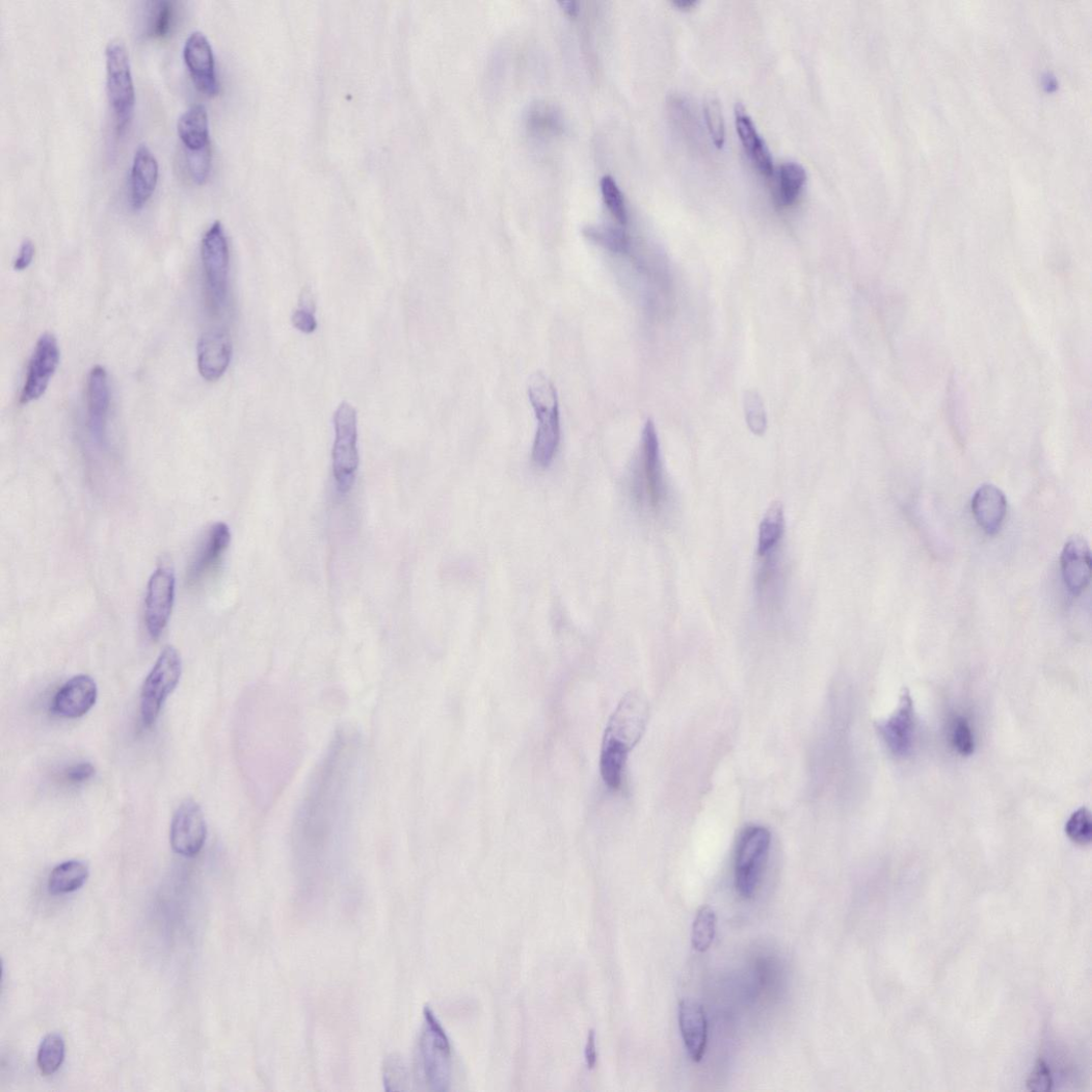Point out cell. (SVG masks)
Listing matches in <instances>:
<instances>
[{
	"mask_svg": "<svg viewBox=\"0 0 1092 1092\" xmlns=\"http://www.w3.org/2000/svg\"><path fill=\"white\" fill-rule=\"evenodd\" d=\"M528 123L531 131L541 136L557 135L563 129L560 112L547 103H537L531 107Z\"/></svg>",
	"mask_w": 1092,
	"mask_h": 1092,
	"instance_id": "obj_32",
	"label": "cell"
},
{
	"mask_svg": "<svg viewBox=\"0 0 1092 1092\" xmlns=\"http://www.w3.org/2000/svg\"><path fill=\"white\" fill-rule=\"evenodd\" d=\"M772 834L770 830L752 826L743 831L738 843L735 861V881L738 894L750 900L756 894L770 859Z\"/></svg>",
	"mask_w": 1092,
	"mask_h": 1092,
	"instance_id": "obj_6",
	"label": "cell"
},
{
	"mask_svg": "<svg viewBox=\"0 0 1092 1092\" xmlns=\"http://www.w3.org/2000/svg\"><path fill=\"white\" fill-rule=\"evenodd\" d=\"M201 260L209 304L219 313L228 302L230 272L228 238L220 221H215L202 238Z\"/></svg>",
	"mask_w": 1092,
	"mask_h": 1092,
	"instance_id": "obj_7",
	"label": "cell"
},
{
	"mask_svg": "<svg viewBox=\"0 0 1092 1092\" xmlns=\"http://www.w3.org/2000/svg\"><path fill=\"white\" fill-rule=\"evenodd\" d=\"M717 917L710 906H702L693 924L692 943L699 953L707 952L713 944L716 934Z\"/></svg>",
	"mask_w": 1092,
	"mask_h": 1092,
	"instance_id": "obj_33",
	"label": "cell"
},
{
	"mask_svg": "<svg viewBox=\"0 0 1092 1092\" xmlns=\"http://www.w3.org/2000/svg\"><path fill=\"white\" fill-rule=\"evenodd\" d=\"M951 740L955 750L962 756L975 753L976 739L973 727L965 717L958 716L952 723Z\"/></svg>",
	"mask_w": 1092,
	"mask_h": 1092,
	"instance_id": "obj_35",
	"label": "cell"
},
{
	"mask_svg": "<svg viewBox=\"0 0 1092 1092\" xmlns=\"http://www.w3.org/2000/svg\"><path fill=\"white\" fill-rule=\"evenodd\" d=\"M293 325L300 332L311 335L317 329V320L310 309L302 307L294 313Z\"/></svg>",
	"mask_w": 1092,
	"mask_h": 1092,
	"instance_id": "obj_42",
	"label": "cell"
},
{
	"mask_svg": "<svg viewBox=\"0 0 1092 1092\" xmlns=\"http://www.w3.org/2000/svg\"><path fill=\"white\" fill-rule=\"evenodd\" d=\"M1062 574L1068 590L1081 594L1091 580V552L1082 537L1071 538L1065 545L1062 557Z\"/></svg>",
	"mask_w": 1092,
	"mask_h": 1092,
	"instance_id": "obj_22",
	"label": "cell"
},
{
	"mask_svg": "<svg viewBox=\"0 0 1092 1092\" xmlns=\"http://www.w3.org/2000/svg\"><path fill=\"white\" fill-rule=\"evenodd\" d=\"M678 1023L690 1058L695 1063L701 1062L708 1045V1019L703 1006L693 1000H683L678 1007Z\"/></svg>",
	"mask_w": 1092,
	"mask_h": 1092,
	"instance_id": "obj_19",
	"label": "cell"
},
{
	"mask_svg": "<svg viewBox=\"0 0 1092 1092\" xmlns=\"http://www.w3.org/2000/svg\"><path fill=\"white\" fill-rule=\"evenodd\" d=\"M207 835V821L201 806L193 800L182 802L171 822L170 843L174 851L183 857H195L204 848Z\"/></svg>",
	"mask_w": 1092,
	"mask_h": 1092,
	"instance_id": "obj_11",
	"label": "cell"
},
{
	"mask_svg": "<svg viewBox=\"0 0 1092 1092\" xmlns=\"http://www.w3.org/2000/svg\"><path fill=\"white\" fill-rule=\"evenodd\" d=\"M806 183V172L797 163H785L779 167L777 172L775 201L777 207L788 209L793 207L800 196Z\"/></svg>",
	"mask_w": 1092,
	"mask_h": 1092,
	"instance_id": "obj_26",
	"label": "cell"
},
{
	"mask_svg": "<svg viewBox=\"0 0 1092 1092\" xmlns=\"http://www.w3.org/2000/svg\"><path fill=\"white\" fill-rule=\"evenodd\" d=\"M704 117L711 138L717 149H722L725 142V126L722 107L715 98H710L704 104Z\"/></svg>",
	"mask_w": 1092,
	"mask_h": 1092,
	"instance_id": "obj_36",
	"label": "cell"
},
{
	"mask_svg": "<svg viewBox=\"0 0 1092 1092\" xmlns=\"http://www.w3.org/2000/svg\"><path fill=\"white\" fill-rule=\"evenodd\" d=\"M34 257V246L32 241L25 239L19 250V255L15 261L14 267L17 271L26 270L32 263Z\"/></svg>",
	"mask_w": 1092,
	"mask_h": 1092,
	"instance_id": "obj_43",
	"label": "cell"
},
{
	"mask_svg": "<svg viewBox=\"0 0 1092 1092\" xmlns=\"http://www.w3.org/2000/svg\"><path fill=\"white\" fill-rule=\"evenodd\" d=\"M64 1058L63 1038L58 1034H50L39 1044L36 1058L37 1067L44 1075H53L62 1066Z\"/></svg>",
	"mask_w": 1092,
	"mask_h": 1092,
	"instance_id": "obj_31",
	"label": "cell"
},
{
	"mask_svg": "<svg viewBox=\"0 0 1092 1092\" xmlns=\"http://www.w3.org/2000/svg\"><path fill=\"white\" fill-rule=\"evenodd\" d=\"M915 729L914 703L910 692L904 689L897 711L877 722L876 730L889 753L905 758L913 751Z\"/></svg>",
	"mask_w": 1092,
	"mask_h": 1092,
	"instance_id": "obj_12",
	"label": "cell"
},
{
	"mask_svg": "<svg viewBox=\"0 0 1092 1092\" xmlns=\"http://www.w3.org/2000/svg\"><path fill=\"white\" fill-rule=\"evenodd\" d=\"M178 18V4L172 0H154L149 3L145 33L154 38H163L172 32Z\"/></svg>",
	"mask_w": 1092,
	"mask_h": 1092,
	"instance_id": "obj_29",
	"label": "cell"
},
{
	"mask_svg": "<svg viewBox=\"0 0 1092 1092\" xmlns=\"http://www.w3.org/2000/svg\"><path fill=\"white\" fill-rule=\"evenodd\" d=\"M385 1086L388 1090H400L399 1085L407 1082L406 1069L397 1060H391L385 1066Z\"/></svg>",
	"mask_w": 1092,
	"mask_h": 1092,
	"instance_id": "obj_40",
	"label": "cell"
},
{
	"mask_svg": "<svg viewBox=\"0 0 1092 1092\" xmlns=\"http://www.w3.org/2000/svg\"><path fill=\"white\" fill-rule=\"evenodd\" d=\"M586 1060H587L588 1067L590 1069H592L595 1066V1063H596V1046H595V1034H594V1032H590V1034L588 1035V1040H587V1045H586Z\"/></svg>",
	"mask_w": 1092,
	"mask_h": 1092,
	"instance_id": "obj_44",
	"label": "cell"
},
{
	"mask_svg": "<svg viewBox=\"0 0 1092 1092\" xmlns=\"http://www.w3.org/2000/svg\"><path fill=\"white\" fill-rule=\"evenodd\" d=\"M736 124L740 140L756 170L764 177L774 176L773 157L760 136L752 118L743 105L736 108Z\"/></svg>",
	"mask_w": 1092,
	"mask_h": 1092,
	"instance_id": "obj_23",
	"label": "cell"
},
{
	"mask_svg": "<svg viewBox=\"0 0 1092 1092\" xmlns=\"http://www.w3.org/2000/svg\"><path fill=\"white\" fill-rule=\"evenodd\" d=\"M190 176L196 184H205L212 169V145L196 151H186Z\"/></svg>",
	"mask_w": 1092,
	"mask_h": 1092,
	"instance_id": "obj_38",
	"label": "cell"
},
{
	"mask_svg": "<svg viewBox=\"0 0 1092 1092\" xmlns=\"http://www.w3.org/2000/svg\"><path fill=\"white\" fill-rule=\"evenodd\" d=\"M181 675V656L174 646H167L142 685L140 713L145 726L150 727L156 722L161 709L177 689Z\"/></svg>",
	"mask_w": 1092,
	"mask_h": 1092,
	"instance_id": "obj_8",
	"label": "cell"
},
{
	"mask_svg": "<svg viewBox=\"0 0 1092 1092\" xmlns=\"http://www.w3.org/2000/svg\"><path fill=\"white\" fill-rule=\"evenodd\" d=\"M178 134L186 151H196L211 145L207 107L202 104L190 106L178 121Z\"/></svg>",
	"mask_w": 1092,
	"mask_h": 1092,
	"instance_id": "obj_25",
	"label": "cell"
},
{
	"mask_svg": "<svg viewBox=\"0 0 1092 1092\" xmlns=\"http://www.w3.org/2000/svg\"><path fill=\"white\" fill-rule=\"evenodd\" d=\"M629 488L635 505L644 511L657 513L667 500L660 441L652 421L646 422L643 427L630 471Z\"/></svg>",
	"mask_w": 1092,
	"mask_h": 1092,
	"instance_id": "obj_2",
	"label": "cell"
},
{
	"mask_svg": "<svg viewBox=\"0 0 1092 1092\" xmlns=\"http://www.w3.org/2000/svg\"><path fill=\"white\" fill-rule=\"evenodd\" d=\"M232 359V342L221 330L209 331L197 344V369L208 381L219 380L228 371Z\"/></svg>",
	"mask_w": 1092,
	"mask_h": 1092,
	"instance_id": "obj_17",
	"label": "cell"
},
{
	"mask_svg": "<svg viewBox=\"0 0 1092 1092\" xmlns=\"http://www.w3.org/2000/svg\"><path fill=\"white\" fill-rule=\"evenodd\" d=\"M98 694V685L91 676L76 675L69 680L55 695L52 712L66 719L83 717L96 705Z\"/></svg>",
	"mask_w": 1092,
	"mask_h": 1092,
	"instance_id": "obj_16",
	"label": "cell"
},
{
	"mask_svg": "<svg viewBox=\"0 0 1092 1092\" xmlns=\"http://www.w3.org/2000/svg\"><path fill=\"white\" fill-rule=\"evenodd\" d=\"M88 427L97 443H104L110 407L108 375L104 368L91 370L87 381Z\"/></svg>",
	"mask_w": 1092,
	"mask_h": 1092,
	"instance_id": "obj_21",
	"label": "cell"
},
{
	"mask_svg": "<svg viewBox=\"0 0 1092 1092\" xmlns=\"http://www.w3.org/2000/svg\"><path fill=\"white\" fill-rule=\"evenodd\" d=\"M558 4L561 7V9L565 14H567L569 17H571V18H577L578 17V15L580 12V8H579V4L577 2H575V0H560V2Z\"/></svg>",
	"mask_w": 1092,
	"mask_h": 1092,
	"instance_id": "obj_45",
	"label": "cell"
},
{
	"mask_svg": "<svg viewBox=\"0 0 1092 1092\" xmlns=\"http://www.w3.org/2000/svg\"><path fill=\"white\" fill-rule=\"evenodd\" d=\"M529 396L537 420L532 460L537 468H549L558 452L561 428L558 394L554 383L542 373L529 383Z\"/></svg>",
	"mask_w": 1092,
	"mask_h": 1092,
	"instance_id": "obj_3",
	"label": "cell"
},
{
	"mask_svg": "<svg viewBox=\"0 0 1092 1092\" xmlns=\"http://www.w3.org/2000/svg\"><path fill=\"white\" fill-rule=\"evenodd\" d=\"M1051 1084L1054 1082H1051L1049 1069L1043 1061H1039L1028 1081L1029 1088L1033 1091H1048Z\"/></svg>",
	"mask_w": 1092,
	"mask_h": 1092,
	"instance_id": "obj_41",
	"label": "cell"
},
{
	"mask_svg": "<svg viewBox=\"0 0 1092 1092\" xmlns=\"http://www.w3.org/2000/svg\"><path fill=\"white\" fill-rule=\"evenodd\" d=\"M183 56L195 87L207 96H216L220 87L209 37L199 30L190 32L185 39Z\"/></svg>",
	"mask_w": 1092,
	"mask_h": 1092,
	"instance_id": "obj_14",
	"label": "cell"
},
{
	"mask_svg": "<svg viewBox=\"0 0 1092 1092\" xmlns=\"http://www.w3.org/2000/svg\"><path fill=\"white\" fill-rule=\"evenodd\" d=\"M176 598V577L168 568H159L151 577L145 595L144 618L149 634L159 638L166 630Z\"/></svg>",
	"mask_w": 1092,
	"mask_h": 1092,
	"instance_id": "obj_10",
	"label": "cell"
},
{
	"mask_svg": "<svg viewBox=\"0 0 1092 1092\" xmlns=\"http://www.w3.org/2000/svg\"><path fill=\"white\" fill-rule=\"evenodd\" d=\"M107 94L115 117L117 134L130 126L136 92L129 52L124 43L113 39L106 48Z\"/></svg>",
	"mask_w": 1092,
	"mask_h": 1092,
	"instance_id": "obj_5",
	"label": "cell"
},
{
	"mask_svg": "<svg viewBox=\"0 0 1092 1092\" xmlns=\"http://www.w3.org/2000/svg\"><path fill=\"white\" fill-rule=\"evenodd\" d=\"M417 1067L423 1083L430 1090L449 1089L452 1073V1050L447 1034L429 1008L425 1009L424 1024L418 1046Z\"/></svg>",
	"mask_w": 1092,
	"mask_h": 1092,
	"instance_id": "obj_4",
	"label": "cell"
},
{
	"mask_svg": "<svg viewBox=\"0 0 1092 1092\" xmlns=\"http://www.w3.org/2000/svg\"><path fill=\"white\" fill-rule=\"evenodd\" d=\"M89 877V869L84 862L71 860L57 865L49 878V893L63 896L77 891Z\"/></svg>",
	"mask_w": 1092,
	"mask_h": 1092,
	"instance_id": "obj_28",
	"label": "cell"
},
{
	"mask_svg": "<svg viewBox=\"0 0 1092 1092\" xmlns=\"http://www.w3.org/2000/svg\"><path fill=\"white\" fill-rule=\"evenodd\" d=\"M785 532L784 509L781 503H774L766 511L758 531L756 555H766L780 548Z\"/></svg>",
	"mask_w": 1092,
	"mask_h": 1092,
	"instance_id": "obj_27",
	"label": "cell"
},
{
	"mask_svg": "<svg viewBox=\"0 0 1092 1092\" xmlns=\"http://www.w3.org/2000/svg\"><path fill=\"white\" fill-rule=\"evenodd\" d=\"M648 717V702L638 692H631L621 699L606 725L600 772L609 789H620L629 754L641 740Z\"/></svg>",
	"mask_w": 1092,
	"mask_h": 1092,
	"instance_id": "obj_1",
	"label": "cell"
},
{
	"mask_svg": "<svg viewBox=\"0 0 1092 1092\" xmlns=\"http://www.w3.org/2000/svg\"><path fill=\"white\" fill-rule=\"evenodd\" d=\"M779 550L758 557L754 590L757 608L766 616L778 613L782 605L784 574Z\"/></svg>",
	"mask_w": 1092,
	"mask_h": 1092,
	"instance_id": "obj_15",
	"label": "cell"
},
{
	"mask_svg": "<svg viewBox=\"0 0 1092 1092\" xmlns=\"http://www.w3.org/2000/svg\"><path fill=\"white\" fill-rule=\"evenodd\" d=\"M601 191L605 206L609 209L612 216L621 225H627L628 211L625 201L616 181L610 176L604 177L601 181Z\"/></svg>",
	"mask_w": 1092,
	"mask_h": 1092,
	"instance_id": "obj_34",
	"label": "cell"
},
{
	"mask_svg": "<svg viewBox=\"0 0 1092 1092\" xmlns=\"http://www.w3.org/2000/svg\"><path fill=\"white\" fill-rule=\"evenodd\" d=\"M973 511L981 529L988 535H995L1006 518V497L995 485L984 484L974 497Z\"/></svg>",
	"mask_w": 1092,
	"mask_h": 1092,
	"instance_id": "obj_24",
	"label": "cell"
},
{
	"mask_svg": "<svg viewBox=\"0 0 1092 1092\" xmlns=\"http://www.w3.org/2000/svg\"><path fill=\"white\" fill-rule=\"evenodd\" d=\"M159 176L158 161L147 144H140L134 154L130 177V204L142 209L153 195Z\"/></svg>",
	"mask_w": 1092,
	"mask_h": 1092,
	"instance_id": "obj_20",
	"label": "cell"
},
{
	"mask_svg": "<svg viewBox=\"0 0 1092 1092\" xmlns=\"http://www.w3.org/2000/svg\"><path fill=\"white\" fill-rule=\"evenodd\" d=\"M335 429L334 474L339 491L347 494L352 488L359 461L357 418L350 403L340 404L335 415Z\"/></svg>",
	"mask_w": 1092,
	"mask_h": 1092,
	"instance_id": "obj_9",
	"label": "cell"
},
{
	"mask_svg": "<svg viewBox=\"0 0 1092 1092\" xmlns=\"http://www.w3.org/2000/svg\"><path fill=\"white\" fill-rule=\"evenodd\" d=\"M1065 831L1068 837L1078 845H1088L1091 843L1092 821L1091 815L1086 807L1078 808V810L1070 817L1066 823Z\"/></svg>",
	"mask_w": 1092,
	"mask_h": 1092,
	"instance_id": "obj_37",
	"label": "cell"
},
{
	"mask_svg": "<svg viewBox=\"0 0 1092 1092\" xmlns=\"http://www.w3.org/2000/svg\"><path fill=\"white\" fill-rule=\"evenodd\" d=\"M583 234L594 244L616 255H625L631 249V240L622 229L611 225H588Z\"/></svg>",
	"mask_w": 1092,
	"mask_h": 1092,
	"instance_id": "obj_30",
	"label": "cell"
},
{
	"mask_svg": "<svg viewBox=\"0 0 1092 1092\" xmlns=\"http://www.w3.org/2000/svg\"><path fill=\"white\" fill-rule=\"evenodd\" d=\"M672 5L678 10L690 11L697 7L698 2L697 0H674Z\"/></svg>",
	"mask_w": 1092,
	"mask_h": 1092,
	"instance_id": "obj_46",
	"label": "cell"
},
{
	"mask_svg": "<svg viewBox=\"0 0 1092 1092\" xmlns=\"http://www.w3.org/2000/svg\"><path fill=\"white\" fill-rule=\"evenodd\" d=\"M60 351L54 336L47 334L38 339L29 361L26 380L20 401L27 404L42 398L57 371Z\"/></svg>",
	"mask_w": 1092,
	"mask_h": 1092,
	"instance_id": "obj_13",
	"label": "cell"
},
{
	"mask_svg": "<svg viewBox=\"0 0 1092 1092\" xmlns=\"http://www.w3.org/2000/svg\"><path fill=\"white\" fill-rule=\"evenodd\" d=\"M231 542V532L225 523H216L202 542L191 562L188 582L195 585L210 576L221 562Z\"/></svg>",
	"mask_w": 1092,
	"mask_h": 1092,
	"instance_id": "obj_18",
	"label": "cell"
},
{
	"mask_svg": "<svg viewBox=\"0 0 1092 1092\" xmlns=\"http://www.w3.org/2000/svg\"><path fill=\"white\" fill-rule=\"evenodd\" d=\"M96 775V768L90 763H77L66 768L63 779L71 784H82Z\"/></svg>",
	"mask_w": 1092,
	"mask_h": 1092,
	"instance_id": "obj_39",
	"label": "cell"
}]
</instances>
